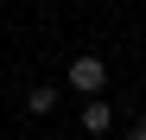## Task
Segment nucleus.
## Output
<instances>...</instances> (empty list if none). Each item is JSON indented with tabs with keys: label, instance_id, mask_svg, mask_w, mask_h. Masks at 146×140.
I'll return each instance as SVG.
<instances>
[{
	"label": "nucleus",
	"instance_id": "nucleus-1",
	"mask_svg": "<svg viewBox=\"0 0 146 140\" xmlns=\"http://www.w3.org/2000/svg\"><path fill=\"white\" fill-rule=\"evenodd\" d=\"M102 83H108V64H102V57H89V51H83L76 64H70V89H76V96H95Z\"/></svg>",
	"mask_w": 146,
	"mask_h": 140
},
{
	"label": "nucleus",
	"instance_id": "nucleus-2",
	"mask_svg": "<svg viewBox=\"0 0 146 140\" xmlns=\"http://www.w3.org/2000/svg\"><path fill=\"white\" fill-rule=\"evenodd\" d=\"M108 121H114L108 102H102V96H89V102H83V134H108Z\"/></svg>",
	"mask_w": 146,
	"mask_h": 140
},
{
	"label": "nucleus",
	"instance_id": "nucleus-3",
	"mask_svg": "<svg viewBox=\"0 0 146 140\" xmlns=\"http://www.w3.org/2000/svg\"><path fill=\"white\" fill-rule=\"evenodd\" d=\"M26 108H32V115H51V108H57V89H44V83H38L32 96H26Z\"/></svg>",
	"mask_w": 146,
	"mask_h": 140
},
{
	"label": "nucleus",
	"instance_id": "nucleus-4",
	"mask_svg": "<svg viewBox=\"0 0 146 140\" xmlns=\"http://www.w3.org/2000/svg\"><path fill=\"white\" fill-rule=\"evenodd\" d=\"M133 140H146V121H133Z\"/></svg>",
	"mask_w": 146,
	"mask_h": 140
}]
</instances>
